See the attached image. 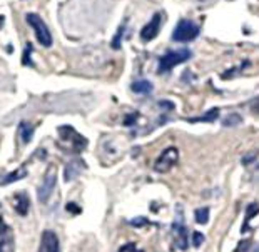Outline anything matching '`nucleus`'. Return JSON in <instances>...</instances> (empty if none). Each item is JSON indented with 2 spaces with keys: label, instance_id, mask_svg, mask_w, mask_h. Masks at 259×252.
<instances>
[{
  "label": "nucleus",
  "instance_id": "4be33fe9",
  "mask_svg": "<svg viewBox=\"0 0 259 252\" xmlns=\"http://www.w3.org/2000/svg\"><path fill=\"white\" fill-rule=\"evenodd\" d=\"M2 22H4V17H0V25H2Z\"/></svg>",
  "mask_w": 259,
  "mask_h": 252
},
{
  "label": "nucleus",
  "instance_id": "f03ea898",
  "mask_svg": "<svg viewBox=\"0 0 259 252\" xmlns=\"http://www.w3.org/2000/svg\"><path fill=\"white\" fill-rule=\"evenodd\" d=\"M25 19H27V22H29V25L32 27V30H34L37 42L44 47H51L52 45L51 30H49V27L46 25V22L42 20L40 15L30 12V14L25 15Z\"/></svg>",
  "mask_w": 259,
  "mask_h": 252
},
{
  "label": "nucleus",
  "instance_id": "4468645a",
  "mask_svg": "<svg viewBox=\"0 0 259 252\" xmlns=\"http://www.w3.org/2000/svg\"><path fill=\"white\" fill-rule=\"evenodd\" d=\"M25 174H27V169H25V167H20L19 171L10 172V175H7V177H5V179L2 180V184H10V182H15V180L24 179V177H25Z\"/></svg>",
  "mask_w": 259,
  "mask_h": 252
},
{
  "label": "nucleus",
  "instance_id": "9d476101",
  "mask_svg": "<svg viewBox=\"0 0 259 252\" xmlns=\"http://www.w3.org/2000/svg\"><path fill=\"white\" fill-rule=\"evenodd\" d=\"M0 252H14V240L7 227H4L0 232Z\"/></svg>",
  "mask_w": 259,
  "mask_h": 252
},
{
  "label": "nucleus",
  "instance_id": "aec40b11",
  "mask_svg": "<svg viewBox=\"0 0 259 252\" xmlns=\"http://www.w3.org/2000/svg\"><path fill=\"white\" fill-rule=\"evenodd\" d=\"M131 224L134 227H141V226H144V224H149V221H147V219H144V217H137V219H132Z\"/></svg>",
  "mask_w": 259,
  "mask_h": 252
},
{
  "label": "nucleus",
  "instance_id": "0eeeda50",
  "mask_svg": "<svg viewBox=\"0 0 259 252\" xmlns=\"http://www.w3.org/2000/svg\"><path fill=\"white\" fill-rule=\"evenodd\" d=\"M37 252H59V239L56 232L44 231L40 237V244H38Z\"/></svg>",
  "mask_w": 259,
  "mask_h": 252
},
{
  "label": "nucleus",
  "instance_id": "6ab92c4d",
  "mask_svg": "<svg viewBox=\"0 0 259 252\" xmlns=\"http://www.w3.org/2000/svg\"><path fill=\"white\" fill-rule=\"evenodd\" d=\"M192 239H194V242H192V244H194V247H199V245L204 242V235L201 232H194V234H192Z\"/></svg>",
  "mask_w": 259,
  "mask_h": 252
},
{
  "label": "nucleus",
  "instance_id": "412c9836",
  "mask_svg": "<svg viewBox=\"0 0 259 252\" xmlns=\"http://www.w3.org/2000/svg\"><path fill=\"white\" fill-rule=\"evenodd\" d=\"M251 111L254 114H259V97H256L251 104Z\"/></svg>",
  "mask_w": 259,
  "mask_h": 252
},
{
  "label": "nucleus",
  "instance_id": "39448f33",
  "mask_svg": "<svg viewBox=\"0 0 259 252\" xmlns=\"http://www.w3.org/2000/svg\"><path fill=\"white\" fill-rule=\"evenodd\" d=\"M178 159H179V150L176 149V147H167L166 150L162 152L161 156L157 157V161L154 162V171L156 172H169L170 169H172L176 166V162H178Z\"/></svg>",
  "mask_w": 259,
  "mask_h": 252
},
{
  "label": "nucleus",
  "instance_id": "423d86ee",
  "mask_svg": "<svg viewBox=\"0 0 259 252\" xmlns=\"http://www.w3.org/2000/svg\"><path fill=\"white\" fill-rule=\"evenodd\" d=\"M161 12H156L152 15L151 22L144 27V29L141 30V39L144 42H149V40H154L156 37L159 35V32H161Z\"/></svg>",
  "mask_w": 259,
  "mask_h": 252
},
{
  "label": "nucleus",
  "instance_id": "1a4fd4ad",
  "mask_svg": "<svg viewBox=\"0 0 259 252\" xmlns=\"http://www.w3.org/2000/svg\"><path fill=\"white\" fill-rule=\"evenodd\" d=\"M84 167V164L79 162V161H70L67 166L64 169V179L65 182H70V180H74L77 175L80 174V169Z\"/></svg>",
  "mask_w": 259,
  "mask_h": 252
},
{
  "label": "nucleus",
  "instance_id": "9b49d317",
  "mask_svg": "<svg viewBox=\"0 0 259 252\" xmlns=\"http://www.w3.org/2000/svg\"><path fill=\"white\" fill-rule=\"evenodd\" d=\"M131 89L136 92V94H142V95H146V94H151L152 92V84L149 80L146 79H141V80H136L134 84L131 85Z\"/></svg>",
  "mask_w": 259,
  "mask_h": 252
},
{
  "label": "nucleus",
  "instance_id": "a211bd4d",
  "mask_svg": "<svg viewBox=\"0 0 259 252\" xmlns=\"http://www.w3.org/2000/svg\"><path fill=\"white\" fill-rule=\"evenodd\" d=\"M117 252H142V250L137 249V245H136V244L129 242V244H124L122 247H120Z\"/></svg>",
  "mask_w": 259,
  "mask_h": 252
},
{
  "label": "nucleus",
  "instance_id": "ddd939ff",
  "mask_svg": "<svg viewBox=\"0 0 259 252\" xmlns=\"http://www.w3.org/2000/svg\"><path fill=\"white\" fill-rule=\"evenodd\" d=\"M32 132H34V127H32L30 124H27V122H22L20 124L19 134H20L22 140H24V142H30L32 140Z\"/></svg>",
  "mask_w": 259,
  "mask_h": 252
},
{
  "label": "nucleus",
  "instance_id": "2eb2a0df",
  "mask_svg": "<svg viewBox=\"0 0 259 252\" xmlns=\"http://www.w3.org/2000/svg\"><path fill=\"white\" fill-rule=\"evenodd\" d=\"M196 222L197 224H207L209 222V209L202 207V209L196 211Z\"/></svg>",
  "mask_w": 259,
  "mask_h": 252
},
{
  "label": "nucleus",
  "instance_id": "f257e3e1",
  "mask_svg": "<svg viewBox=\"0 0 259 252\" xmlns=\"http://www.w3.org/2000/svg\"><path fill=\"white\" fill-rule=\"evenodd\" d=\"M192 57V52L187 51V48H179V51H169L166 52L164 56L159 59V67H157V72L159 74H166L169 70H172V67L176 65L186 62Z\"/></svg>",
  "mask_w": 259,
  "mask_h": 252
},
{
  "label": "nucleus",
  "instance_id": "7ed1b4c3",
  "mask_svg": "<svg viewBox=\"0 0 259 252\" xmlns=\"http://www.w3.org/2000/svg\"><path fill=\"white\" fill-rule=\"evenodd\" d=\"M199 34H201V27L197 25L196 22L183 19L178 22V25H176V29L172 32V40L174 42H191Z\"/></svg>",
  "mask_w": 259,
  "mask_h": 252
},
{
  "label": "nucleus",
  "instance_id": "20e7f679",
  "mask_svg": "<svg viewBox=\"0 0 259 252\" xmlns=\"http://www.w3.org/2000/svg\"><path fill=\"white\" fill-rule=\"evenodd\" d=\"M56 182H57V174H56V167L51 166L47 169L46 175H44L40 185H38L37 189V197L38 200L42 202V204H46V202L51 199V195L54 192V187H56Z\"/></svg>",
  "mask_w": 259,
  "mask_h": 252
},
{
  "label": "nucleus",
  "instance_id": "6e6552de",
  "mask_svg": "<svg viewBox=\"0 0 259 252\" xmlns=\"http://www.w3.org/2000/svg\"><path fill=\"white\" fill-rule=\"evenodd\" d=\"M12 206L15 212L19 214V216H27V212H29V207H30V200H29V195L25 192H19L14 195L12 199Z\"/></svg>",
  "mask_w": 259,
  "mask_h": 252
},
{
  "label": "nucleus",
  "instance_id": "f8f14e48",
  "mask_svg": "<svg viewBox=\"0 0 259 252\" xmlns=\"http://www.w3.org/2000/svg\"><path fill=\"white\" fill-rule=\"evenodd\" d=\"M219 116V109H211L207 114H204L202 117H197V119H189V122H214Z\"/></svg>",
  "mask_w": 259,
  "mask_h": 252
},
{
  "label": "nucleus",
  "instance_id": "f3484780",
  "mask_svg": "<svg viewBox=\"0 0 259 252\" xmlns=\"http://www.w3.org/2000/svg\"><path fill=\"white\" fill-rule=\"evenodd\" d=\"M124 30H125V27H124V25H120V29H119V32H117V35L114 37V42H112V47H114V48H119V47H120V40H119V39H122Z\"/></svg>",
  "mask_w": 259,
  "mask_h": 252
},
{
  "label": "nucleus",
  "instance_id": "dca6fc26",
  "mask_svg": "<svg viewBox=\"0 0 259 252\" xmlns=\"http://www.w3.org/2000/svg\"><path fill=\"white\" fill-rule=\"evenodd\" d=\"M241 116H238V114H231V116H228L224 119V125H238V124H241Z\"/></svg>",
  "mask_w": 259,
  "mask_h": 252
}]
</instances>
